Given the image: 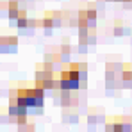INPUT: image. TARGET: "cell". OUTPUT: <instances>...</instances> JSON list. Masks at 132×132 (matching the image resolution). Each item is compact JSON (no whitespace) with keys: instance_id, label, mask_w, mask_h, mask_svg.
Masks as SVG:
<instances>
[{"instance_id":"1","label":"cell","mask_w":132,"mask_h":132,"mask_svg":"<svg viewBox=\"0 0 132 132\" xmlns=\"http://www.w3.org/2000/svg\"><path fill=\"white\" fill-rule=\"evenodd\" d=\"M11 100L20 104L23 107H27L29 111H36V112H41L45 102V91L41 88H25V89H18L16 93L11 95Z\"/></svg>"},{"instance_id":"2","label":"cell","mask_w":132,"mask_h":132,"mask_svg":"<svg viewBox=\"0 0 132 132\" xmlns=\"http://www.w3.org/2000/svg\"><path fill=\"white\" fill-rule=\"evenodd\" d=\"M82 75L79 71V64L77 63H71L68 70L61 71L59 75V80L55 82V88L57 89H64V91H77V89L82 86Z\"/></svg>"},{"instance_id":"3","label":"cell","mask_w":132,"mask_h":132,"mask_svg":"<svg viewBox=\"0 0 132 132\" xmlns=\"http://www.w3.org/2000/svg\"><path fill=\"white\" fill-rule=\"evenodd\" d=\"M57 18H61L59 14H46L43 20V27L46 29V30H50V29H54V27H59L61 25V20H57Z\"/></svg>"},{"instance_id":"4","label":"cell","mask_w":132,"mask_h":132,"mask_svg":"<svg viewBox=\"0 0 132 132\" xmlns=\"http://www.w3.org/2000/svg\"><path fill=\"white\" fill-rule=\"evenodd\" d=\"M0 50H2V52H14V50H16V39H14V38H2V41H0Z\"/></svg>"},{"instance_id":"5","label":"cell","mask_w":132,"mask_h":132,"mask_svg":"<svg viewBox=\"0 0 132 132\" xmlns=\"http://www.w3.org/2000/svg\"><path fill=\"white\" fill-rule=\"evenodd\" d=\"M14 20H18V22H16V27H18V29H27L29 20H27V16H25V13H23V11L18 13V16H16Z\"/></svg>"},{"instance_id":"6","label":"cell","mask_w":132,"mask_h":132,"mask_svg":"<svg viewBox=\"0 0 132 132\" xmlns=\"http://www.w3.org/2000/svg\"><path fill=\"white\" fill-rule=\"evenodd\" d=\"M7 7H9V11H7L9 18H11V20H14V18L18 16V13H20V11H18V5H16L14 2H9V4H7Z\"/></svg>"},{"instance_id":"7","label":"cell","mask_w":132,"mask_h":132,"mask_svg":"<svg viewBox=\"0 0 132 132\" xmlns=\"http://www.w3.org/2000/svg\"><path fill=\"white\" fill-rule=\"evenodd\" d=\"M114 32H116V36H123V34H127V32H129V29H125V27H123V23L118 20V22L114 23Z\"/></svg>"},{"instance_id":"8","label":"cell","mask_w":132,"mask_h":132,"mask_svg":"<svg viewBox=\"0 0 132 132\" xmlns=\"http://www.w3.org/2000/svg\"><path fill=\"white\" fill-rule=\"evenodd\" d=\"M84 14H86V22L88 23H95V20H96V13H95L93 9H88Z\"/></svg>"},{"instance_id":"9","label":"cell","mask_w":132,"mask_h":132,"mask_svg":"<svg viewBox=\"0 0 132 132\" xmlns=\"http://www.w3.org/2000/svg\"><path fill=\"white\" fill-rule=\"evenodd\" d=\"M121 77H123V80H127V82H132V71H130V70H125V71L121 73Z\"/></svg>"},{"instance_id":"10","label":"cell","mask_w":132,"mask_h":132,"mask_svg":"<svg viewBox=\"0 0 132 132\" xmlns=\"http://www.w3.org/2000/svg\"><path fill=\"white\" fill-rule=\"evenodd\" d=\"M114 2H125V4H127V2H130V0H114Z\"/></svg>"}]
</instances>
